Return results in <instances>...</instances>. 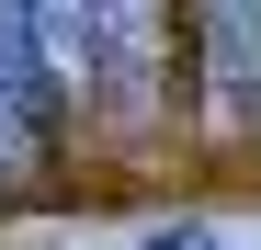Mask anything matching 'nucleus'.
<instances>
[{"mask_svg": "<svg viewBox=\"0 0 261 250\" xmlns=\"http://www.w3.org/2000/svg\"><path fill=\"white\" fill-rule=\"evenodd\" d=\"M57 80H46V57H34V34H23V12L0 0V182H23V171H46V148H57Z\"/></svg>", "mask_w": 261, "mask_h": 250, "instance_id": "obj_1", "label": "nucleus"}, {"mask_svg": "<svg viewBox=\"0 0 261 250\" xmlns=\"http://www.w3.org/2000/svg\"><path fill=\"white\" fill-rule=\"evenodd\" d=\"M204 125H261V0H204Z\"/></svg>", "mask_w": 261, "mask_h": 250, "instance_id": "obj_2", "label": "nucleus"}, {"mask_svg": "<svg viewBox=\"0 0 261 250\" xmlns=\"http://www.w3.org/2000/svg\"><path fill=\"white\" fill-rule=\"evenodd\" d=\"M159 0H102V80L91 103H114V125H148L159 114Z\"/></svg>", "mask_w": 261, "mask_h": 250, "instance_id": "obj_3", "label": "nucleus"}, {"mask_svg": "<svg viewBox=\"0 0 261 250\" xmlns=\"http://www.w3.org/2000/svg\"><path fill=\"white\" fill-rule=\"evenodd\" d=\"M23 34H34V57H46V80L68 103H91V80H102V0H12Z\"/></svg>", "mask_w": 261, "mask_h": 250, "instance_id": "obj_4", "label": "nucleus"}, {"mask_svg": "<svg viewBox=\"0 0 261 250\" xmlns=\"http://www.w3.org/2000/svg\"><path fill=\"white\" fill-rule=\"evenodd\" d=\"M137 250H216V239H204V228H148Z\"/></svg>", "mask_w": 261, "mask_h": 250, "instance_id": "obj_5", "label": "nucleus"}]
</instances>
